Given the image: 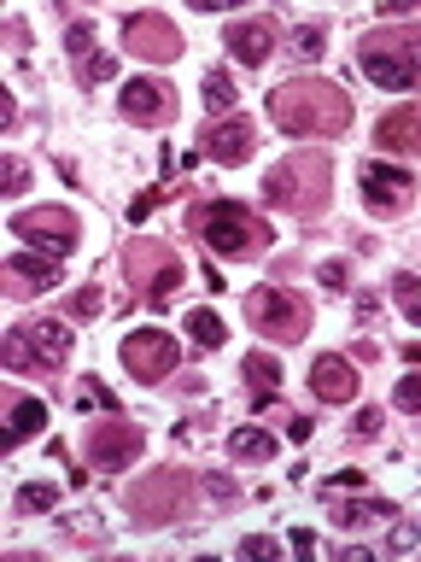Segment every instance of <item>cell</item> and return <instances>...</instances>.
Wrapping results in <instances>:
<instances>
[{
	"label": "cell",
	"mask_w": 421,
	"mask_h": 562,
	"mask_svg": "<svg viewBox=\"0 0 421 562\" xmlns=\"http://www.w3.org/2000/svg\"><path fill=\"white\" fill-rule=\"evenodd\" d=\"M270 123L298 140H333L351 130V94L322 77H293V82L270 88Z\"/></svg>",
	"instance_id": "cell-1"
},
{
	"label": "cell",
	"mask_w": 421,
	"mask_h": 562,
	"mask_svg": "<svg viewBox=\"0 0 421 562\" xmlns=\"http://www.w3.org/2000/svg\"><path fill=\"white\" fill-rule=\"evenodd\" d=\"M263 200L287 211V217H322L333 200V158L322 147L287 153L281 165L263 170Z\"/></svg>",
	"instance_id": "cell-2"
},
{
	"label": "cell",
	"mask_w": 421,
	"mask_h": 562,
	"mask_svg": "<svg viewBox=\"0 0 421 562\" xmlns=\"http://www.w3.org/2000/svg\"><path fill=\"white\" fill-rule=\"evenodd\" d=\"M357 70L386 94L421 88V24H380L357 42Z\"/></svg>",
	"instance_id": "cell-3"
},
{
	"label": "cell",
	"mask_w": 421,
	"mask_h": 562,
	"mask_svg": "<svg viewBox=\"0 0 421 562\" xmlns=\"http://www.w3.org/2000/svg\"><path fill=\"white\" fill-rule=\"evenodd\" d=\"M187 228L205 240V252H217V258H258L263 246H270V223L258 217V211H246L235 200H205V205H193L187 211Z\"/></svg>",
	"instance_id": "cell-4"
},
{
	"label": "cell",
	"mask_w": 421,
	"mask_h": 562,
	"mask_svg": "<svg viewBox=\"0 0 421 562\" xmlns=\"http://www.w3.org/2000/svg\"><path fill=\"white\" fill-rule=\"evenodd\" d=\"M123 270H129V288H135V299L147 311H164L175 299V288L187 281V263L175 258L164 240H152V235H135L129 246H123Z\"/></svg>",
	"instance_id": "cell-5"
},
{
	"label": "cell",
	"mask_w": 421,
	"mask_h": 562,
	"mask_svg": "<svg viewBox=\"0 0 421 562\" xmlns=\"http://www.w3.org/2000/svg\"><path fill=\"white\" fill-rule=\"evenodd\" d=\"M0 358H7V369H18V375H47V369H59L70 358V323L65 316H30V323H18L7 334Z\"/></svg>",
	"instance_id": "cell-6"
},
{
	"label": "cell",
	"mask_w": 421,
	"mask_h": 562,
	"mask_svg": "<svg viewBox=\"0 0 421 562\" xmlns=\"http://www.w3.org/2000/svg\"><path fill=\"white\" fill-rule=\"evenodd\" d=\"M187 492H193L187 469H147L123 492V504H129L135 527H170L175 516H187Z\"/></svg>",
	"instance_id": "cell-7"
},
{
	"label": "cell",
	"mask_w": 421,
	"mask_h": 562,
	"mask_svg": "<svg viewBox=\"0 0 421 562\" xmlns=\"http://www.w3.org/2000/svg\"><path fill=\"white\" fill-rule=\"evenodd\" d=\"M246 323H252L263 340L293 346V340H305V334H310V305L293 288H252V293H246Z\"/></svg>",
	"instance_id": "cell-8"
},
{
	"label": "cell",
	"mask_w": 421,
	"mask_h": 562,
	"mask_svg": "<svg viewBox=\"0 0 421 562\" xmlns=\"http://www.w3.org/2000/svg\"><path fill=\"white\" fill-rule=\"evenodd\" d=\"M140 446H147V434H140V422H123V416H105V422H88V469H129Z\"/></svg>",
	"instance_id": "cell-9"
},
{
	"label": "cell",
	"mask_w": 421,
	"mask_h": 562,
	"mask_svg": "<svg viewBox=\"0 0 421 562\" xmlns=\"http://www.w3.org/2000/svg\"><path fill=\"white\" fill-rule=\"evenodd\" d=\"M175 363H182V346H175L164 328H135L129 340H123V369H129L140 386H158L164 375H175Z\"/></svg>",
	"instance_id": "cell-10"
},
{
	"label": "cell",
	"mask_w": 421,
	"mask_h": 562,
	"mask_svg": "<svg viewBox=\"0 0 421 562\" xmlns=\"http://www.w3.org/2000/svg\"><path fill=\"white\" fill-rule=\"evenodd\" d=\"M12 235H24L30 246L65 258L70 246H77L82 223H77V211H65V205H35V211H18V217H12Z\"/></svg>",
	"instance_id": "cell-11"
},
{
	"label": "cell",
	"mask_w": 421,
	"mask_h": 562,
	"mask_svg": "<svg viewBox=\"0 0 421 562\" xmlns=\"http://www.w3.org/2000/svg\"><path fill=\"white\" fill-rule=\"evenodd\" d=\"M123 47L147 65H170L175 53H182V30H175L164 12H129L123 18Z\"/></svg>",
	"instance_id": "cell-12"
},
{
	"label": "cell",
	"mask_w": 421,
	"mask_h": 562,
	"mask_svg": "<svg viewBox=\"0 0 421 562\" xmlns=\"http://www.w3.org/2000/svg\"><path fill=\"white\" fill-rule=\"evenodd\" d=\"M363 205L375 211V217H403V211L416 205V176L398 170V165H363Z\"/></svg>",
	"instance_id": "cell-13"
},
{
	"label": "cell",
	"mask_w": 421,
	"mask_h": 562,
	"mask_svg": "<svg viewBox=\"0 0 421 562\" xmlns=\"http://www.w3.org/2000/svg\"><path fill=\"white\" fill-rule=\"evenodd\" d=\"M117 112L129 117V123H147V130H158V123L175 117V88H170L164 77H135V82H123Z\"/></svg>",
	"instance_id": "cell-14"
},
{
	"label": "cell",
	"mask_w": 421,
	"mask_h": 562,
	"mask_svg": "<svg viewBox=\"0 0 421 562\" xmlns=\"http://www.w3.org/2000/svg\"><path fill=\"white\" fill-rule=\"evenodd\" d=\"M65 270H59V258L53 252H18L7 258V293L12 299H35V293H47V288H59Z\"/></svg>",
	"instance_id": "cell-15"
},
{
	"label": "cell",
	"mask_w": 421,
	"mask_h": 562,
	"mask_svg": "<svg viewBox=\"0 0 421 562\" xmlns=\"http://www.w3.org/2000/svg\"><path fill=\"white\" fill-rule=\"evenodd\" d=\"M375 147L398 158H421V100H403L375 123Z\"/></svg>",
	"instance_id": "cell-16"
},
{
	"label": "cell",
	"mask_w": 421,
	"mask_h": 562,
	"mask_svg": "<svg viewBox=\"0 0 421 562\" xmlns=\"http://www.w3.org/2000/svg\"><path fill=\"white\" fill-rule=\"evenodd\" d=\"M252 147H258V135H252L246 117H223V123H210V130L200 135V153L210 158V165H246Z\"/></svg>",
	"instance_id": "cell-17"
},
{
	"label": "cell",
	"mask_w": 421,
	"mask_h": 562,
	"mask_svg": "<svg viewBox=\"0 0 421 562\" xmlns=\"http://www.w3.org/2000/svg\"><path fill=\"white\" fill-rule=\"evenodd\" d=\"M223 42H228V53H235L240 65H270V53L281 47V35H275V24L270 18H240V24H228L223 30Z\"/></svg>",
	"instance_id": "cell-18"
},
{
	"label": "cell",
	"mask_w": 421,
	"mask_h": 562,
	"mask_svg": "<svg viewBox=\"0 0 421 562\" xmlns=\"http://www.w3.org/2000/svg\"><path fill=\"white\" fill-rule=\"evenodd\" d=\"M310 393L322 404H351V398H357V369H351V358L322 351V358L310 363Z\"/></svg>",
	"instance_id": "cell-19"
},
{
	"label": "cell",
	"mask_w": 421,
	"mask_h": 562,
	"mask_svg": "<svg viewBox=\"0 0 421 562\" xmlns=\"http://www.w3.org/2000/svg\"><path fill=\"white\" fill-rule=\"evenodd\" d=\"M328 498V516L340 521V527H368V521H380V516H398V504L392 498H333V492H322Z\"/></svg>",
	"instance_id": "cell-20"
},
{
	"label": "cell",
	"mask_w": 421,
	"mask_h": 562,
	"mask_svg": "<svg viewBox=\"0 0 421 562\" xmlns=\"http://www.w3.org/2000/svg\"><path fill=\"white\" fill-rule=\"evenodd\" d=\"M228 457H235V463H275L281 439L263 434V428H235V434H228Z\"/></svg>",
	"instance_id": "cell-21"
},
{
	"label": "cell",
	"mask_w": 421,
	"mask_h": 562,
	"mask_svg": "<svg viewBox=\"0 0 421 562\" xmlns=\"http://www.w3.org/2000/svg\"><path fill=\"white\" fill-rule=\"evenodd\" d=\"M240 369H246V386H252V411H263V404L281 393V363L270 358V351H252Z\"/></svg>",
	"instance_id": "cell-22"
},
{
	"label": "cell",
	"mask_w": 421,
	"mask_h": 562,
	"mask_svg": "<svg viewBox=\"0 0 421 562\" xmlns=\"http://www.w3.org/2000/svg\"><path fill=\"white\" fill-rule=\"evenodd\" d=\"M47 428V404L42 398H12V428H7V451L12 446H24L30 434H42Z\"/></svg>",
	"instance_id": "cell-23"
},
{
	"label": "cell",
	"mask_w": 421,
	"mask_h": 562,
	"mask_svg": "<svg viewBox=\"0 0 421 562\" xmlns=\"http://www.w3.org/2000/svg\"><path fill=\"white\" fill-rule=\"evenodd\" d=\"M53 504H59V486H53V481L18 486V516H53Z\"/></svg>",
	"instance_id": "cell-24"
},
{
	"label": "cell",
	"mask_w": 421,
	"mask_h": 562,
	"mask_svg": "<svg viewBox=\"0 0 421 562\" xmlns=\"http://www.w3.org/2000/svg\"><path fill=\"white\" fill-rule=\"evenodd\" d=\"M187 334H193V346H205V351H217V346L228 340V328H223L217 311H193V316H187Z\"/></svg>",
	"instance_id": "cell-25"
},
{
	"label": "cell",
	"mask_w": 421,
	"mask_h": 562,
	"mask_svg": "<svg viewBox=\"0 0 421 562\" xmlns=\"http://www.w3.org/2000/svg\"><path fill=\"white\" fill-rule=\"evenodd\" d=\"M205 105L210 112H228V105H235V77H228V70H205Z\"/></svg>",
	"instance_id": "cell-26"
},
{
	"label": "cell",
	"mask_w": 421,
	"mask_h": 562,
	"mask_svg": "<svg viewBox=\"0 0 421 562\" xmlns=\"http://www.w3.org/2000/svg\"><path fill=\"white\" fill-rule=\"evenodd\" d=\"M392 293H398V305H403V316H410V323L421 328V281H416L410 270H398V276H392Z\"/></svg>",
	"instance_id": "cell-27"
},
{
	"label": "cell",
	"mask_w": 421,
	"mask_h": 562,
	"mask_svg": "<svg viewBox=\"0 0 421 562\" xmlns=\"http://www.w3.org/2000/svg\"><path fill=\"white\" fill-rule=\"evenodd\" d=\"M287 42H293V53H298V59L310 65V59H322V42H328V30H322V24H298V30L287 35Z\"/></svg>",
	"instance_id": "cell-28"
},
{
	"label": "cell",
	"mask_w": 421,
	"mask_h": 562,
	"mask_svg": "<svg viewBox=\"0 0 421 562\" xmlns=\"http://www.w3.org/2000/svg\"><path fill=\"white\" fill-rule=\"evenodd\" d=\"M77 77H82L88 88H94V82H112V77H117V59H112V53H94V59L77 65Z\"/></svg>",
	"instance_id": "cell-29"
},
{
	"label": "cell",
	"mask_w": 421,
	"mask_h": 562,
	"mask_svg": "<svg viewBox=\"0 0 421 562\" xmlns=\"http://www.w3.org/2000/svg\"><path fill=\"white\" fill-rule=\"evenodd\" d=\"M205 498L217 504V509H228L240 498V486H235V474H205Z\"/></svg>",
	"instance_id": "cell-30"
},
{
	"label": "cell",
	"mask_w": 421,
	"mask_h": 562,
	"mask_svg": "<svg viewBox=\"0 0 421 562\" xmlns=\"http://www.w3.org/2000/svg\"><path fill=\"white\" fill-rule=\"evenodd\" d=\"M65 53H70V59H94V30H88V24H70L65 30Z\"/></svg>",
	"instance_id": "cell-31"
},
{
	"label": "cell",
	"mask_w": 421,
	"mask_h": 562,
	"mask_svg": "<svg viewBox=\"0 0 421 562\" xmlns=\"http://www.w3.org/2000/svg\"><path fill=\"white\" fill-rule=\"evenodd\" d=\"M392 404H398L403 416H421V375H403L398 393H392Z\"/></svg>",
	"instance_id": "cell-32"
},
{
	"label": "cell",
	"mask_w": 421,
	"mask_h": 562,
	"mask_svg": "<svg viewBox=\"0 0 421 562\" xmlns=\"http://www.w3.org/2000/svg\"><path fill=\"white\" fill-rule=\"evenodd\" d=\"M77 404H88V411H117V398L105 393V386H100L94 375H88V381L77 386Z\"/></svg>",
	"instance_id": "cell-33"
},
{
	"label": "cell",
	"mask_w": 421,
	"mask_h": 562,
	"mask_svg": "<svg viewBox=\"0 0 421 562\" xmlns=\"http://www.w3.org/2000/svg\"><path fill=\"white\" fill-rule=\"evenodd\" d=\"M70 311H77V316H100L105 311V293L100 288H82L77 299H70Z\"/></svg>",
	"instance_id": "cell-34"
},
{
	"label": "cell",
	"mask_w": 421,
	"mask_h": 562,
	"mask_svg": "<svg viewBox=\"0 0 421 562\" xmlns=\"http://www.w3.org/2000/svg\"><path fill=\"white\" fill-rule=\"evenodd\" d=\"M386 544H392V551H416V544H421V527H416V521H398Z\"/></svg>",
	"instance_id": "cell-35"
},
{
	"label": "cell",
	"mask_w": 421,
	"mask_h": 562,
	"mask_svg": "<svg viewBox=\"0 0 421 562\" xmlns=\"http://www.w3.org/2000/svg\"><path fill=\"white\" fill-rule=\"evenodd\" d=\"M316 281H322L328 293H345L351 281H345V263H322V270H316Z\"/></svg>",
	"instance_id": "cell-36"
},
{
	"label": "cell",
	"mask_w": 421,
	"mask_h": 562,
	"mask_svg": "<svg viewBox=\"0 0 421 562\" xmlns=\"http://www.w3.org/2000/svg\"><path fill=\"white\" fill-rule=\"evenodd\" d=\"M158 200H164V188H152V193H140V200L129 205V223H147L152 211H158Z\"/></svg>",
	"instance_id": "cell-37"
},
{
	"label": "cell",
	"mask_w": 421,
	"mask_h": 562,
	"mask_svg": "<svg viewBox=\"0 0 421 562\" xmlns=\"http://www.w3.org/2000/svg\"><path fill=\"white\" fill-rule=\"evenodd\" d=\"M240 557H281V544L263 539V533H252V539H240Z\"/></svg>",
	"instance_id": "cell-38"
},
{
	"label": "cell",
	"mask_w": 421,
	"mask_h": 562,
	"mask_svg": "<svg viewBox=\"0 0 421 562\" xmlns=\"http://www.w3.org/2000/svg\"><path fill=\"white\" fill-rule=\"evenodd\" d=\"M363 486V469H340L333 481H322V492H357Z\"/></svg>",
	"instance_id": "cell-39"
},
{
	"label": "cell",
	"mask_w": 421,
	"mask_h": 562,
	"mask_svg": "<svg viewBox=\"0 0 421 562\" xmlns=\"http://www.w3.org/2000/svg\"><path fill=\"white\" fill-rule=\"evenodd\" d=\"M287 551H293V557H310V551H316V533H310V527H293V533H287Z\"/></svg>",
	"instance_id": "cell-40"
},
{
	"label": "cell",
	"mask_w": 421,
	"mask_h": 562,
	"mask_svg": "<svg viewBox=\"0 0 421 562\" xmlns=\"http://www.w3.org/2000/svg\"><path fill=\"white\" fill-rule=\"evenodd\" d=\"M351 434H357V439H375V434H380V411H357V422H351Z\"/></svg>",
	"instance_id": "cell-41"
},
{
	"label": "cell",
	"mask_w": 421,
	"mask_h": 562,
	"mask_svg": "<svg viewBox=\"0 0 421 562\" xmlns=\"http://www.w3.org/2000/svg\"><path fill=\"white\" fill-rule=\"evenodd\" d=\"M24 182H30V165H24V158H7V193H18Z\"/></svg>",
	"instance_id": "cell-42"
},
{
	"label": "cell",
	"mask_w": 421,
	"mask_h": 562,
	"mask_svg": "<svg viewBox=\"0 0 421 562\" xmlns=\"http://www.w3.org/2000/svg\"><path fill=\"white\" fill-rule=\"evenodd\" d=\"M380 316V299L375 293H357V323H375Z\"/></svg>",
	"instance_id": "cell-43"
},
{
	"label": "cell",
	"mask_w": 421,
	"mask_h": 562,
	"mask_svg": "<svg viewBox=\"0 0 421 562\" xmlns=\"http://www.w3.org/2000/svg\"><path fill=\"white\" fill-rule=\"evenodd\" d=\"M287 439H293V446H305V439H310V416H287Z\"/></svg>",
	"instance_id": "cell-44"
},
{
	"label": "cell",
	"mask_w": 421,
	"mask_h": 562,
	"mask_svg": "<svg viewBox=\"0 0 421 562\" xmlns=\"http://www.w3.org/2000/svg\"><path fill=\"white\" fill-rule=\"evenodd\" d=\"M403 363H416V369H421V340H410V346H403Z\"/></svg>",
	"instance_id": "cell-45"
}]
</instances>
